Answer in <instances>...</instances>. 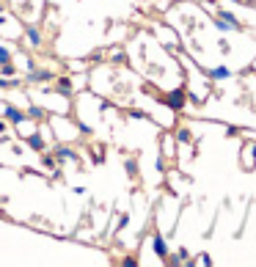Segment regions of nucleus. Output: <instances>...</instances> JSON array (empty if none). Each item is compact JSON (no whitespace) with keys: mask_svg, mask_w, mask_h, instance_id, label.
Segmentation results:
<instances>
[{"mask_svg":"<svg viewBox=\"0 0 256 267\" xmlns=\"http://www.w3.org/2000/svg\"><path fill=\"white\" fill-rule=\"evenodd\" d=\"M212 14H218L221 20H226L228 25H231V30H245V22H242L240 17H237L234 11H231V8H215Z\"/></svg>","mask_w":256,"mask_h":267,"instance_id":"nucleus-1","label":"nucleus"},{"mask_svg":"<svg viewBox=\"0 0 256 267\" xmlns=\"http://www.w3.org/2000/svg\"><path fill=\"white\" fill-rule=\"evenodd\" d=\"M185 102H187V94L182 91V88H176V91H171L166 97V105L171 107V110H182V107H185Z\"/></svg>","mask_w":256,"mask_h":267,"instance_id":"nucleus-2","label":"nucleus"},{"mask_svg":"<svg viewBox=\"0 0 256 267\" xmlns=\"http://www.w3.org/2000/svg\"><path fill=\"white\" fill-rule=\"evenodd\" d=\"M254 165H256V143H245V149H242V168L254 171Z\"/></svg>","mask_w":256,"mask_h":267,"instance_id":"nucleus-3","label":"nucleus"},{"mask_svg":"<svg viewBox=\"0 0 256 267\" xmlns=\"http://www.w3.org/2000/svg\"><path fill=\"white\" fill-rule=\"evenodd\" d=\"M207 78L215 80V83H221V80L231 78V69H228V66H212V69H207Z\"/></svg>","mask_w":256,"mask_h":267,"instance_id":"nucleus-4","label":"nucleus"},{"mask_svg":"<svg viewBox=\"0 0 256 267\" xmlns=\"http://www.w3.org/2000/svg\"><path fill=\"white\" fill-rule=\"evenodd\" d=\"M152 248H154V253H157L160 259H166L168 253H171V251H168V242L163 240V234H154V237H152Z\"/></svg>","mask_w":256,"mask_h":267,"instance_id":"nucleus-5","label":"nucleus"},{"mask_svg":"<svg viewBox=\"0 0 256 267\" xmlns=\"http://www.w3.org/2000/svg\"><path fill=\"white\" fill-rule=\"evenodd\" d=\"M166 259L171 262V265H182V262L190 259V251H187V248H179V251H176V256H166Z\"/></svg>","mask_w":256,"mask_h":267,"instance_id":"nucleus-6","label":"nucleus"},{"mask_svg":"<svg viewBox=\"0 0 256 267\" xmlns=\"http://www.w3.org/2000/svg\"><path fill=\"white\" fill-rule=\"evenodd\" d=\"M3 113H6V119L11 121V124H22V113L17 110V107H6Z\"/></svg>","mask_w":256,"mask_h":267,"instance_id":"nucleus-7","label":"nucleus"},{"mask_svg":"<svg viewBox=\"0 0 256 267\" xmlns=\"http://www.w3.org/2000/svg\"><path fill=\"white\" fill-rule=\"evenodd\" d=\"M212 22H215V28L221 30V33H228V30H231V25H228L226 20H221L218 14H212Z\"/></svg>","mask_w":256,"mask_h":267,"instance_id":"nucleus-8","label":"nucleus"},{"mask_svg":"<svg viewBox=\"0 0 256 267\" xmlns=\"http://www.w3.org/2000/svg\"><path fill=\"white\" fill-rule=\"evenodd\" d=\"M28 143H30V146H33V149H39V152H42V149H44V141H42V135H28Z\"/></svg>","mask_w":256,"mask_h":267,"instance_id":"nucleus-9","label":"nucleus"},{"mask_svg":"<svg viewBox=\"0 0 256 267\" xmlns=\"http://www.w3.org/2000/svg\"><path fill=\"white\" fill-rule=\"evenodd\" d=\"M176 141H179V143H190V130H185V127H182L179 133H176Z\"/></svg>","mask_w":256,"mask_h":267,"instance_id":"nucleus-10","label":"nucleus"},{"mask_svg":"<svg viewBox=\"0 0 256 267\" xmlns=\"http://www.w3.org/2000/svg\"><path fill=\"white\" fill-rule=\"evenodd\" d=\"M28 42L33 44V47H39V42H42V39H39V30H36V28L28 30Z\"/></svg>","mask_w":256,"mask_h":267,"instance_id":"nucleus-11","label":"nucleus"},{"mask_svg":"<svg viewBox=\"0 0 256 267\" xmlns=\"http://www.w3.org/2000/svg\"><path fill=\"white\" fill-rule=\"evenodd\" d=\"M218 47H221V53H226V55L231 53V44H228L226 39H218Z\"/></svg>","mask_w":256,"mask_h":267,"instance_id":"nucleus-12","label":"nucleus"},{"mask_svg":"<svg viewBox=\"0 0 256 267\" xmlns=\"http://www.w3.org/2000/svg\"><path fill=\"white\" fill-rule=\"evenodd\" d=\"M58 88H61V91H69V88H72V80H69V78H63L61 83H58Z\"/></svg>","mask_w":256,"mask_h":267,"instance_id":"nucleus-13","label":"nucleus"},{"mask_svg":"<svg viewBox=\"0 0 256 267\" xmlns=\"http://www.w3.org/2000/svg\"><path fill=\"white\" fill-rule=\"evenodd\" d=\"M8 58H11V55H8V50L0 47V66H3V63H8Z\"/></svg>","mask_w":256,"mask_h":267,"instance_id":"nucleus-14","label":"nucleus"},{"mask_svg":"<svg viewBox=\"0 0 256 267\" xmlns=\"http://www.w3.org/2000/svg\"><path fill=\"white\" fill-rule=\"evenodd\" d=\"M196 262H199V265H212V256H207V253H204V256H199Z\"/></svg>","mask_w":256,"mask_h":267,"instance_id":"nucleus-15","label":"nucleus"},{"mask_svg":"<svg viewBox=\"0 0 256 267\" xmlns=\"http://www.w3.org/2000/svg\"><path fill=\"white\" fill-rule=\"evenodd\" d=\"M58 155L61 157H75V152H69V149H58Z\"/></svg>","mask_w":256,"mask_h":267,"instance_id":"nucleus-16","label":"nucleus"}]
</instances>
